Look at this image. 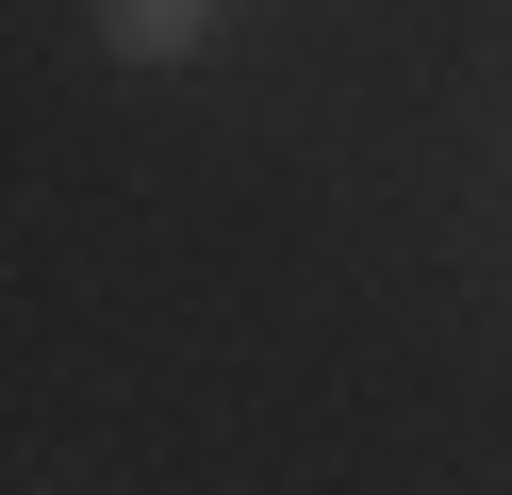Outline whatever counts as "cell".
Returning a JSON list of instances; mask_svg holds the SVG:
<instances>
[{"instance_id":"1","label":"cell","mask_w":512,"mask_h":495,"mask_svg":"<svg viewBox=\"0 0 512 495\" xmlns=\"http://www.w3.org/2000/svg\"><path fill=\"white\" fill-rule=\"evenodd\" d=\"M100 33H116V50H199L215 0H100Z\"/></svg>"}]
</instances>
